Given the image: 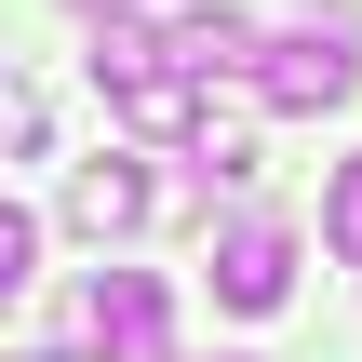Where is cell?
Segmentation results:
<instances>
[{
	"label": "cell",
	"instance_id": "obj_1",
	"mask_svg": "<svg viewBox=\"0 0 362 362\" xmlns=\"http://www.w3.org/2000/svg\"><path fill=\"white\" fill-rule=\"evenodd\" d=\"M362 81V54H349V0H309L269 54H255V107H282V121H309V107H336Z\"/></svg>",
	"mask_w": 362,
	"mask_h": 362
},
{
	"label": "cell",
	"instance_id": "obj_2",
	"mask_svg": "<svg viewBox=\"0 0 362 362\" xmlns=\"http://www.w3.org/2000/svg\"><path fill=\"white\" fill-rule=\"evenodd\" d=\"M81 336H94V362H175V296L148 269H94L81 282Z\"/></svg>",
	"mask_w": 362,
	"mask_h": 362
},
{
	"label": "cell",
	"instance_id": "obj_3",
	"mask_svg": "<svg viewBox=\"0 0 362 362\" xmlns=\"http://www.w3.org/2000/svg\"><path fill=\"white\" fill-rule=\"evenodd\" d=\"M255 54H269V27L228 13V0H188V13L161 27V67H188V81H228V67H255Z\"/></svg>",
	"mask_w": 362,
	"mask_h": 362
},
{
	"label": "cell",
	"instance_id": "obj_4",
	"mask_svg": "<svg viewBox=\"0 0 362 362\" xmlns=\"http://www.w3.org/2000/svg\"><path fill=\"white\" fill-rule=\"evenodd\" d=\"M67 228H81V242H121V228H148V161H134V148H94V161L67 175Z\"/></svg>",
	"mask_w": 362,
	"mask_h": 362
},
{
	"label": "cell",
	"instance_id": "obj_5",
	"mask_svg": "<svg viewBox=\"0 0 362 362\" xmlns=\"http://www.w3.org/2000/svg\"><path fill=\"white\" fill-rule=\"evenodd\" d=\"M215 296H228L242 322H269V309L296 296V242H282L269 215H255V228H228V242H215Z\"/></svg>",
	"mask_w": 362,
	"mask_h": 362
},
{
	"label": "cell",
	"instance_id": "obj_6",
	"mask_svg": "<svg viewBox=\"0 0 362 362\" xmlns=\"http://www.w3.org/2000/svg\"><path fill=\"white\" fill-rule=\"evenodd\" d=\"M121 121H134V134H202V81H188V67H161V81H134V94H121Z\"/></svg>",
	"mask_w": 362,
	"mask_h": 362
},
{
	"label": "cell",
	"instance_id": "obj_7",
	"mask_svg": "<svg viewBox=\"0 0 362 362\" xmlns=\"http://www.w3.org/2000/svg\"><path fill=\"white\" fill-rule=\"evenodd\" d=\"M322 242H336V255L362 269V148L336 161V188H322Z\"/></svg>",
	"mask_w": 362,
	"mask_h": 362
},
{
	"label": "cell",
	"instance_id": "obj_8",
	"mask_svg": "<svg viewBox=\"0 0 362 362\" xmlns=\"http://www.w3.org/2000/svg\"><path fill=\"white\" fill-rule=\"evenodd\" d=\"M27 269H40V215H13V202H0V309L27 296Z\"/></svg>",
	"mask_w": 362,
	"mask_h": 362
},
{
	"label": "cell",
	"instance_id": "obj_9",
	"mask_svg": "<svg viewBox=\"0 0 362 362\" xmlns=\"http://www.w3.org/2000/svg\"><path fill=\"white\" fill-rule=\"evenodd\" d=\"M0 148H13V161L40 148V94H27V81H0Z\"/></svg>",
	"mask_w": 362,
	"mask_h": 362
},
{
	"label": "cell",
	"instance_id": "obj_10",
	"mask_svg": "<svg viewBox=\"0 0 362 362\" xmlns=\"http://www.w3.org/2000/svg\"><path fill=\"white\" fill-rule=\"evenodd\" d=\"M81 13H94V27H107V13H134V0H81Z\"/></svg>",
	"mask_w": 362,
	"mask_h": 362
},
{
	"label": "cell",
	"instance_id": "obj_11",
	"mask_svg": "<svg viewBox=\"0 0 362 362\" xmlns=\"http://www.w3.org/2000/svg\"><path fill=\"white\" fill-rule=\"evenodd\" d=\"M13 362H54V349H13Z\"/></svg>",
	"mask_w": 362,
	"mask_h": 362
}]
</instances>
